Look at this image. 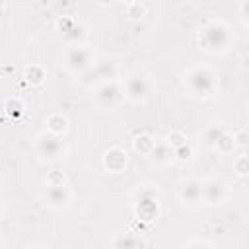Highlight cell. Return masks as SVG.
Segmentation results:
<instances>
[{
  "label": "cell",
  "instance_id": "cell-1",
  "mask_svg": "<svg viewBox=\"0 0 249 249\" xmlns=\"http://www.w3.org/2000/svg\"><path fill=\"white\" fill-rule=\"evenodd\" d=\"M185 88L193 97H210L218 88V78L208 66H195L185 72Z\"/></svg>",
  "mask_w": 249,
  "mask_h": 249
},
{
  "label": "cell",
  "instance_id": "cell-2",
  "mask_svg": "<svg viewBox=\"0 0 249 249\" xmlns=\"http://www.w3.org/2000/svg\"><path fill=\"white\" fill-rule=\"evenodd\" d=\"M200 45L210 53H222L230 45V31L220 21H210L200 29Z\"/></svg>",
  "mask_w": 249,
  "mask_h": 249
},
{
  "label": "cell",
  "instance_id": "cell-3",
  "mask_svg": "<svg viewBox=\"0 0 249 249\" xmlns=\"http://www.w3.org/2000/svg\"><path fill=\"white\" fill-rule=\"evenodd\" d=\"M64 64H66V68L70 72H76V74L88 70L91 66V53H89V49H86L82 45L72 47L66 53V56H64Z\"/></svg>",
  "mask_w": 249,
  "mask_h": 249
},
{
  "label": "cell",
  "instance_id": "cell-4",
  "mask_svg": "<svg viewBox=\"0 0 249 249\" xmlns=\"http://www.w3.org/2000/svg\"><path fill=\"white\" fill-rule=\"evenodd\" d=\"M62 150H64L62 140H60L58 134H54V132L41 134L39 140H37V152H39V156H41L43 160L53 161V160H56V158L60 156Z\"/></svg>",
  "mask_w": 249,
  "mask_h": 249
},
{
  "label": "cell",
  "instance_id": "cell-5",
  "mask_svg": "<svg viewBox=\"0 0 249 249\" xmlns=\"http://www.w3.org/2000/svg\"><path fill=\"white\" fill-rule=\"evenodd\" d=\"M150 93V84L144 74H134L124 84V95L130 101H144Z\"/></svg>",
  "mask_w": 249,
  "mask_h": 249
},
{
  "label": "cell",
  "instance_id": "cell-6",
  "mask_svg": "<svg viewBox=\"0 0 249 249\" xmlns=\"http://www.w3.org/2000/svg\"><path fill=\"white\" fill-rule=\"evenodd\" d=\"M123 97V89L113 82V80H107L105 84H101L97 89H95V99L99 105L103 107H113L121 101Z\"/></svg>",
  "mask_w": 249,
  "mask_h": 249
},
{
  "label": "cell",
  "instance_id": "cell-7",
  "mask_svg": "<svg viewBox=\"0 0 249 249\" xmlns=\"http://www.w3.org/2000/svg\"><path fill=\"white\" fill-rule=\"evenodd\" d=\"M45 200L53 208H64L70 202V191L66 185H51L45 191Z\"/></svg>",
  "mask_w": 249,
  "mask_h": 249
},
{
  "label": "cell",
  "instance_id": "cell-8",
  "mask_svg": "<svg viewBox=\"0 0 249 249\" xmlns=\"http://www.w3.org/2000/svg\"><path fill=\"white\" fill-rule=\"evenodd\" d=\"M226 198V185L218 179H210L202 185V200L208 204H220Z\"/></svg>",
  "mask_w": 249,
  "mask_h": 249
},
{
  "label": "cell",
  "instance_id": "cell-9",
  "mask_svg": "<svg viewBox=\"0 0 249 249\" xmlns=\"http://www.w3.org/2000/svg\"><path fill=\"white\" fill-rule=\"evenodd\" d=\"M181 200L185 204H198L202 200V183L196 181V179H191V181H185L181 185Z\"/></svg>",
  "mask_w": 249,
  "mask_h": 249
},
{
  "label": "cell",
  "instance_id": "cell-10",
  "mask_svg": "<svg viewBox=\"0 0 249 249\" xmlns=\"http://www.w3.org/2000/svg\"><path fill=\"white\" fill-rule=\"evenodd\" d=\"M103 163H105V167H107L109 171L119 173V171H123L124 165H126V154H124L123 150H119V148H113V150H109V152L105 154Z\"/></svg>",
  "mask_w": 249,
  "mask_h": 249
},
{
  "label": "cell",
  "instance_id": "cell-11",
  "mask_svg": "<svg viewBox=\"0 0 249 249\" xmlns=\"http://www.w3.org/2000/svg\"><path fill=\"white\" fill-rule=\"evenodd\" d=\"M224 134H226V130H224L222 126L212 124V126H208V128H206V132H204V140H206V144H208L210 148H216Z\"/></svg>",
  "mask_w": 249,
  "mask_h": 249
},
{
  "label": "cell",
  "instance_id": "cell-12",
  "mask_svg": "<svg viewBox=\"0 0 249 249\" xmlns=\"http://www.w3.org/2000/svg\"><path fill=\"white\" fill-rule=\"evenodd\" d=\"M150 154H152L154 161H158V163H165V161H169V160L173 158V148L169 150L167 144H158V146H154V150H152Z\"/></svg>",
  "mask_w": 249,
  "mask_h": 249
},
{
  "label": "cell",
  "instance_id": "cell-13",
  "mask_svg": "<svg viewBox=\"0 0 249 249\" xmlns=\"http://www.w3.org/2000/svg\"><path fill=\"white\" fill-rule=\"evenodd\" d=\"M95 72H97V76L103 78V80H113L115 74H117V66H115V62H111V60H101V62L95 66Z\"/></svg>",
  "mask_w": 249,
  "mask_h": 249
},
{
  "label": "cell",
  "instance_id": "cell-14",
  "mask_svg": "<svg viewBox=\"0 0 249 249\" xmlns=\"http://www.w3.org/2000/svg\"><path fill=\"white\" fill-rule=\"evenodd\" d=\"M235 171L239 173V175H247L249 173V158H239L237 161H235Z\"/></svg>",
  "mask_w": 249,
  "mask_h": 249
},
{
  "label": "cell",
  "instance_id": "cell-15",
  "mask_svg": "<svg viewBox=\"0 0 249 249\" xmlns=\"http://www.w3.org/2000/svg\"><path fill=\"white\" fill-rule=\"evenodd\" d=\"M115 245H117V247H132V245H142V241H138V239H128V237L124 239V237H123V239H117Z\"/></svg>",
  "mask_w": 249,
  "mask_h": 249
},
{
  "label": "cell",
  "instance_id": "cell-16",
  "mask_svg": "<svg viewBox=\"0 0 249 249\" xmlns=\"http://www.w3.org/2000/svg\"><path fill=\"white\" fill-rule=\"evenodd\" d=\"M239 14H241L243 21L249 23V0H243V2H241V6H239Z\"/></svg>",
  "mask_w": 249,
  "mask_h": 249
},
{
  "label": "cell",
  "instance_id": "cell-17",
  "mask_svg": "<svg viewBox=\"0 0 249 249\" xmlns=\"http://www.w3.org/2000/svg\"><path fill=\"white\" fill-rule=\"evenodd\" d=\"M142 12H144V8H142L138 2H134L132 8L128 10V16H130V18H138V16H142Z\"/></svg>",
  "mask_w": 249,
  "mask_h": 249
},
{
  "label": "cell",
  "instance_id": "cell-18",
  "mask_svg": "<svg viewBox=\"0 0 249 249\" xmlns=\"http://www.w3.org/2000/svg\"><path fill=\"white\" fill-rule=\"evenodd\" d=\"M235 140H237V144H241V146H245V144L249 142V134L241 130V132H237V134H235Z\"/></svg>",
  "mask_w": 249,
  "mask_h": 249
},
{
  "label": "cell",
  "instance_id": "cell-19",
  "mask_svg": "<svg viewBox=\"0 0 249 249\" xmlns=\"http://www.w3.org/2000/svg\"><path fill=\"white\" fill-rule=\"evenodd\" d=\"M99 2H101V4H111L113 0H99Z\"/></svg>",
  "mask_w": 249,
  "mask_h": 249
}]
</instances>
